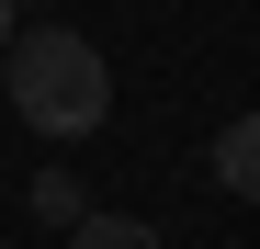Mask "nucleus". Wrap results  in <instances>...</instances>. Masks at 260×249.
Listing matches in <instances>:
<instances>
[{
	"label": "nucleus",
	"instance_id": "obj_1",
	"mask_svg": "<svg viewBox=\"0 0 260 249\" xmlns=\"http://www.w3.org/2000/svg\"><path fill=\"white\" fill-rule=\"evenodd\" d=\"M0 102H12L34 136H91V124L113 113V68L91 34H68V23H34L12 57H0Z\"/></svg>",
	"mask_w": 260,
	"mask_h": 249
},
{
	"label": "nucleus",
	"instance_id": "obj_4",
	"mask_svg": "<svg viewBox=\"0 0 260 249\" xmlns=\"http://www.w3.org/2000/svg\"><path fill=\"white\" fill-rule=\"evenodd\" d=\"M68 249H170V238H158L147 215H113V204H102V215H91V227H79Z\"/></svg>",
	"mask_w": 260,
	"mask_h": 249
},
{
	"label": "nucleus",
	"instance_id": "obj_2",
	"mask_svg": "<svg viewBox=\"0 0 260 249\" xmlns=\"http://www.w3.org/2000/svg\"><path fill=\"white\" fill-rule=\"evenodd\" d=\"M23 204H34V227H57V238H79V227L102 215V204L79 193V170H34V181H23Z\"/></svg>",
	"mask_w": 260,
	"mask_h": 249
},
{
	"label": "nucleus",
	"instance_id": "obj_3",
	"mask_svg": "<svg viewBox=\"0 0 260 249\" xmlns=\"http://www.w3.org/2000/svg\"><path fill=\"white\" fill-rule=\"evenodd\" d=\"M215 181H226L238 204H260V113H238L226 136H215Z\"/></svg>",
	"mask_w": 260,
	"mask_h": 249
},
{
	"label": "nucleus",
	"instance_id": "obj_6",
	"mask_svg": "<svg viewBox=\"0 0 260 249\" xmlns=\"http://www.w3.org/2000/svg\"><path fill=\"white\" fill-rule=\"evenodd\" d=\"M0 113H12V102H0Z\"/></svg>",
	"mask_w": 260,
	"mask_h": 249
},
{
	"label": "nucleus",
	"instance_id": "obj_5",
	"mask_svg": "<svg viewBox=\"0 0 260 249\" xmlns=\"http://www.w3.org/2000/svg\"><path fill=\"white\" fill-rule=\"evenodd\" d=\"M12 46H23V23H12V12H0V57H12Z\"/></svg>",
	"mask_w": 260,
	"mask_h": 249
}]
</instances>
